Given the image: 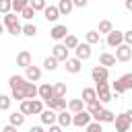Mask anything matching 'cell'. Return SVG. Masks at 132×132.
Returning <instances> with one entry per match:
<instances>
[{
  "instance_id": "cell-14",
  "label": "cell",
  "mask_w": 132,
  "mask_h": 132,
  "mask_svg": "<svg viewBox=\"0 0 132 132\" xmlns=\"http://www.w3.org/2000/svg\"><path fill=\"white\" fill-rule=\"evenodd\" d=\"M91 76H93V80L95 82H101V80H107V76H109V70L105 68V66H95L93 70H91Z\"/></svg>"
},
{
  "instance_id": "cell-20",
  "label": "cell",
  "mask_w": 132,
  "mask_h": 132,
  "mask_svg": "<svg viewBox=\"0 0 132 132\" xmlns=\"http://www.w3.org/2000/svg\"><path fill=\"white\" fill-rule=\"evenodd\" d=\"M58 124H60L62 128H68V126H72V113H70V111H66V109L58 111Z\"/></svg>"
},
{
  "instance_id": "cell-47",
  "label": "cell",
  "mask_w": 132,
  "mask_h": 132,
  "mask_svg": "<svg viewBox=\"0 0 132 132\" xmlns=\"http://www.w3.org/2000/svg\"><path fill=\"white\" fill-rule=\"evenodd\" d=\"M126 113H128V118H130V122H132V109H128Z\"/></svg>"
},
{
  "instance_id": "cell-15",
  "label": "cell",
  "mask_w": 132,
  "mask_h": 132,
  "mask_svg": "<svg viewBox=\"0 0 132 132\" xmlns=\"http://www.w3.org/2000/svg\"><path fill=\"white\" fill-rule=\"evenodd\" d=\"M50 35H52L54 41H60V39H64V37L68 35V27H66V25H54L52 31H50Z\"/></svg>"
},
{
  "instance_id": "cell-35",
  "label": "cell",
  "mask_w": 132,
  "mask_h": 132,
  "mask_svg": "<svg viewBox=\"0 0 132 132\" xmlns=\"http://www.w3.org/2000/svg\"><path fill=\"white\" fill-rule=\"evenodd\" d=\"M10 101H12V97H8V95H0V109H2V111L10 109Z\"/></svg>"
},
{
  "instance_id": "cell-8",
  "label": "cell",
  "mask_w": 132,
  "mask_h": 132,
  "mask_svg": "<svg viewBox=\"0 0 132 132\" xmlns=\"http://www.w3.org/2000/svg\"><path fill=\"white\" fill-rule=\"evenodd\" d=\"M122 43H124V31L113 29V31L107 33V45H109V47H118V45H122Z\"/></svg>"
},
{
  "instance_id": "cell-24",
  "label": "cell",
  "mask_w": 132,
  "mask_h": 132,
  "mask_svg": "<svg viewBox=\"0 0 132 132\" xmlns=\"http://www.w3.org/2000/svg\"><path fill=\"white\" fill-rule=\"evenodd\" d=\"M72 8H74L72 0H58V10H60V14H70Z\"/></svg>"
},
{
  "instance_id": "cell-42",
  "label": "cell",
  "mask_w": 132,
  "mask_h": 132,
  "mask_svg": "<svg viewBox=\"0 0 132 132\" xmlns=\"http://www.w3.org/2000/svg\"><path fill=\"white\" fill-rule=\"evenodd\" d=\"M72 4H74V8H85L89 4V0H72Z\"/></svg>"
},
{
  "instance_id": "cell-17",
  "label": "cell",
  "mask_w": 132,
  "mask_h": 132,
  "mask_svg": "<svg viewBox=\"0 0 132 132\" xmlns=\"http://www.w3.org/2000/svg\"><path fill=\"white\" fill-rule=\"evenodd\" d=\"M93 120H97V122H101V124H107V122H113V120H116V113L103 107L99 113H95V116H93Z\"/></svg>"
},
{
  "instance_id": "cell-28",
  "label": "cell",
  "mask_w": 132,
  "mask_h": 132,
  "mask_svg": "<svg viewBox=\"0 0 132 132\" xmlns=\"http://www.w3.org/2000/svg\"><path fill=\"white\" fill-rule=\"evenodd\" d=\"M21 111L25 116H33V99H23L21 101Z\"/></svg>"
},
{
  "instance_id": "cell-3",
  "label": "cell",
  "mask_w": 132,
  "mask_h": 132,
  "mask_svg": "<svg viewBox=\"0 0 132 132\" xmlns=\"http://www.w3.org/2000/svg\"><path fill=\"white\" fill-rule=\"evenodd\" d=\"M4 27L8 29V33L10 35H21L23 33V25L19 23V16H16V12H8V14H4Z\"/></svg>"
},
{
  "instance_id": "cell-22",
  "label": "cell",
  "mask_w": 132,
  "mask_h": 132,
  "mask_svg": "<svg viewBox=\"0 0 132 132\" xmlns=\"http://www.w3.org/2000/svg\"><path fill=\"white\" fill-rule=\"evenodd\" d=\"M99 64H101V66H105V68H109V66H116V56H113V54H107V52H103V54L99 56Z\"/></svg>"
},
{
  "instance_id": "cell-18",
  "label": "cell",
  "mask_w": 132,
  "mask_h": 132,
  "mask_svg": "<svg viewBox=\"0 0 132 132\" xmlns=\"http://www.w3.org/2000/svg\"><path fill=\"white\" fill-rule=\"evenodd\" d=\"M43 16H45V21H50V23H56V21L60 19V10H58V6H45V10H43Z\"/></svg>"
},
{
  "instance_id": "cell-44",
  "label": "cell",
  "mask_w": 132,
  "mask_h": 132,
  "mask_svg": "<svg viewBox=\"0 0 132 132\" xmlns=\"http://www.w3.org/2000/svg\"><path fill=\"white\" fill-rule=\"evenodd\" d=\"M2 132H16V126L8 124V126H4V128H2Z\"/></svg>"
},
{
  "instance_id": "cell-6",
  "label": "cell",
  "mask_w": 132,
  "mask_h": 132,
  "mask_svg": "<svg viewBox=\"0 0 132 132\" xmlns=\"http://www.w3.org/2000/svg\"><path fill=\"white\" fill-rule=\"evenodd\" d=\"M113 124H116V130H118V132H128L130 126H132V122H130V118H128L126 111H124V113H118L116 120H113Z\"/></svg>"
},
{
  "instance_id": "cell-19",
  "label": "cell",
  "mask_w": 132,
  "mask_h": 132,
  "mask_svg": "<svg viewBox=\"0 0 132 132\" xmlns=\"http://www.w3.org/2000/svg\"><path fill=\"white\" fill-rule=\"evenodd\" d=\"M52 97H54V85H50V82H43V85L39 87V99L47 101V99H52Z\"/></svg>"
},
{
  "instance_id": "cell-36",
  "label": "cell",
  "mask_w": 132,
  "mask_h": 132,
  "mask_svg": "<svg viewBox=\"0 0 132 132\" xmlns=\"http://www.w3.org/2000/svg\"><path fill=\"white\" fill-rule=\"evenodd\" d=\"M10 10H12V0H0V12L8 14Z\"/></svg>"
},
{
  "instance_id": "cell-1",
  "label": "cell",
  "mask_w": 132,
  "mask_h": 132,
  "mask_svg": "<svg viewBox=\"0 0 132 132\" xmlns=\"http://www.w3.org/2000/svg\"><path fill=\"white\" fill-rule=\"evenodd\" d=\"M8 85H10V97L16 99V101H23V99H35L39 95V87H35V82L27 80L25 76L21 74H12L8 78Z\"/></svg>"
},
{
  "instance_id": "cell-27",
  "label": "cell",
  "mask_w": 132,
  "mask_h": 132,
  "mask_svg": "<svg viewBox=\"0 0 132 132\" xmlns=\"http://www.w3.org/2000/svg\"><path fill=\"white\" fill-rule=\"evenodd\" d=\"M58 62H60L58 58H54V56H47V58L43 60V68L52 72V70H56V68H58Z\"/></svg>"
},
{
  "instance_id": "cell-16",
  "label": "cell",
  "mask_w": 132,
  "mask_h": 132,
  "mask_svg": "<svg viewBox=\"0 0 132 132\" xmlns=\"http://www.w3.org/2000/svg\"><path fill=\"white\" fill-rule=\"evenodd\" d=\"M64 64H66L64 68H66L70 74H76V72H80V68H82V60H78L76 56H74V58H68Z\"/></svg>"
},
{
  "instance_id": "cell-4",
  "label": "cell",
  "mask_w": 132,
  "mask_h": 132,
  "mask_svg": "<svg viewBox=\"0 0 132 132\" xmlns=\"http://www.w3.org/2000/svg\"><path fill=\"white\" fill-rule=\"evenodd\" d=\"M95 91H97V99H99L101 103H107V101H111V99H113V93L109 91V82H107V80L97 82Z\"/></svg>"
},
{
  "instance_id": "cell-38",
  "label": "cell",
  "mask_w": 132,
  "mask_h": 132,
  "mask_svg": "<svg viewBox=\"0 0 132 132\" xmlns=\"http://www.w3.org/2000/svg\"><path fill=\"white\" fill-rule=\"evenodd\" d=\"M29 6H33L35 12H37V10H45L47 4H45V0H29Z\"/></svg>"
},
{
  "instance_id": "cell-39",
  "label": "cell",
  "mask_w": 132,
  "mask_h": 132,
  "mask_svg": "<svg viewBox=\"0 0 132 132\" xmlns=\"http://www.w3.org/2000/svg\"><path fill=\"white\" fill-rule=\"evenodd\" d=\"M87 132H103V128H101V122L93 120V122L87 126Z\"/></svg>"
},
{
  "instance_id": "cell-43",
  "label": "cell",
  "mask_w": 132,
  "mask_h": 132,
  "mask_svg": "<svg viewBox=\"0 0 132 132\" xmlns=\"http://www.w3.org/2000/svg\"><path fill=\"white\" fill-rule=\"evenodd\" d=\"M50 132H64V128H62L60 124H52V126H50Z\"/></svg>"
},
{
  "instance_id": "cell-40",
  "label": "cell",
  "mask_w": 132,
  "mask_h": 132,
  "mask_svg": "<svg viewBox=\"0 0 132 132\" xmlns=\"http://www.w3.org/2000/svg\"><path fill=\"white\" fill-rule=\"evenodd\" d=\"M21 16H23V19H27V21H31V19L35 16V8H33V6H27V8L21 12Z\"/></svg>"
},
{
  "instance_id": "cell-2",
  "label": "cell",
  "mask_w": 132,
  "mask_h": 132,
  "mask_svg": "<svg viewBox=\"0 0 132 132\" xmlns=\"http://www.w3.org/2000/svg\"><path fill=\"white\" fill-rule=\"evenodd\" d=\"M111 89H113L116 95H122V93H126V91H132V72L122 74L116 82H111Z\"/></svg>"
},
{
  "instance_id": "cell-10",
  "label": "cell",
  "mask_w": 132,
  "mask_h": 132,
  "mask_svg": "<svg viewBox=\"0 0 132 132\" xmlns=\"http://www.w3.org/2000/svg\"><path fill=\"white\" fill-rule=\"evenodd\" d=\"M39 118H41V124H45V126H52V124H56L58 122V111H54V109H43L41 113H39Z\"/></svg>"
},
{
  "instance_id": "cell-26",
  "label": "cell",
  "mask_w": 132,
  "mask_h": 132,
  "mask_svg": "<svg viewBox=\"0 0 132 132\" xmlns=\"http://www.w3.org/2000/svg\"><path fill=\"white\" fill-rule=\"evenodd\" d=\"M103 109V103L99 101V99H95V101H91V103H87V111L91 113V116H95V113H99Z\"/></svg>"
},
{
  "instance_id": "cell-29",
  "label": "cell",
  "mask_w": 132,
  "mask_h": 132,
  "mask_svg": "<svg viewBox=\"0 0 132 132\" xmlns=\"http://www.w3.org/2000/svg\"><path fill=\"white\" fill-rule=\"evenodd\" d=\"M27 6H29V0H12V12L16 14H21Z\"/></svg>"
},
{
  "instance_id": "cell-46",
  "label": "cell",
  "mask_w": 132,
  "mask_h": 132,
  "mask_svg": "<svg viewBox=\"0 0 132 132\" xmlns=\"http://www.w3.org/2000/svg\"><path fill=\"white\" fill-rule=\"evenodd\" d=\"M29 132H43V128L41 126H33V128H29Z\"/></svg>"
},
{
  "instance_id": "cell-21",
  "label": "cell",
  "mask_w": 132,
  "mask_h": 132,
  "mask_svg": "<svg viewBox=\"0 0 132 132\" xmlns=\"http://www.w3.org/2000/svg\"><path fill=\"white\" fill-rule=\"evenodd\" d=\"M85 105H87V103L82 101V97H80V99H70V101H68V109H70L72 113H78V111L87 109Z\"/></svg>"
},
{
  "instance_id": "cell-7",
  "label": "cell",
  "mask_w": 132,
  "mask_h": 132,
  "mask_svg": "<svg viewBox=\"0 0 132 132\" xmlns=\"http://www.w3.org/2000/svg\"><path fill=\"white\" fill-rule=\"evenodd\" d=\"M130 58H132V45L122 43V45L116 47V60H118V62H128Z\"/></svg>"
},
{
  "instance_id": "cell-32",
  "label": "cell",
  "mask_w": 132,
  "mask_h": 132,
  "mask_svg": "<svg viewBox=\"0 0 132 132\" xmlns=\"http://www.w3.org/2000/svg\"><path fill=\"white\" fill-rule=\"evenodd\" d=\"M78 43H80V41H78V39H76L74 35H70V33H68V35L64 37V45H66L68 50H74V47H76Z\"/></svg>"
},
{
  "instance_id": "cell-41",
  "label": "cell",
  "mask_w": 132,
  "mask_h": 132,
  "mask_svg": "<svg viewBox=\"0 0 132 132\" xmlns=\"http://www.w3.org/2000/svg\"><path fill=\"white\" fill-rule=\"evenodd\" d=\"M124 43L132 45V29H130V31H124Z\"/></svg>"
},
{
  "instance_id": "cell-30",
  "label": "cell",
  "mask_w": 132,
  "mask_h": 132,
  "mask_svg": "<svg viewBox=\"0 0 132 132\" xmlns=\"http://www.w3.org/2000/svg\"><path fill=\"white\" fill-rule=\"evenodd\" d=\"M23 35H27V37L37 35V25H35V23H27V25H23Z\"/></svg>"
},
{
  "instance_id": "cell-11",
  "label": "cell",
  "mask_w": 132,
  "mask_h": 132,
  "mask_svg": "<svg viewBox=\"0 0 132 132\" xmlns=\"http://www.w3.org/2000/svg\"><path fill=\"white\" fill-rule=\"evenodd\" d=\"M52 56L58 58L60 62H66V60H68V47H66L64 43H56V45L52 47Z\"/></svg>"
},
{
  "instance_id": "cell-34",
  "label": "cell",
  "mask_w": 132,
  "mask_h": 132,
  "mask_svg": "<svg viewBox=\"0 0 132 132\" xmlns=\"http://www.w3.org/2000/svg\"><path fill=\"white\" fill-rule=\"evenodd\" d=\"M66 95V85L64 82H56L54 85V97H64Z\"/></svg>"
},
{
  "instance_id": "cell-5",
  "label": "cell",
  "mask_w": 132,
  "mask_h": 132,
  "mask_svg": "<svg viewBox=\"0 0 132 132\" xmlns=\"http://www.w3.org/2000/svg\"><path fill=\"white\" fill-rule=\"evenodd\" d=\"M91 122H93V116L87 109H82L78 113H72V126H76V128H87Z\"/></svg>"
},
{
  "instance_id": "cell-9",
  "label": "cell",
  "mask_w": 132,
  "mask_h": 132,
  "mask_svg": "<svg viewBox=\"0 0 132 132\" xmlns=\"http://www.w3.org/2000/svg\"><path fill=\"white\" fill-rule=\"evenodd\" d=\"M33 64V56H31V52H27V50H21L19 54H16V66H21V68H27V66H31Z\"/></svg>"
},
{
  "instance_id": "cell-33",
  "label": "cell",
  "mask_w": 132,
  "mask_h": 132,
  "mask_svg": "<svg viewBox=\"0 0 132 132\" xmlns=\"http://www.w3.org/2000/svg\"><path fill=\"white\" fill-rule=\"evenodd\" d=\"M97 31H99V33H109V31H113V25H111V21H107V19H105V21H101Z\"/></svg>"
},
{
  "instance_id": "cell-13",
  "label": "cell",
  "mask_w": 132,
  "mask_h": 132,
  "mask_svg": "<svg viewBox=\"0 0 132 132\" xmlns=\"http://www.w3.org/2000/svg\"><path fill=\"white\" fill-rule=\"evenodd\" d=\"M25 78H27V80H31V82H37V80L41 78V68H39V66H35V64L27 66V68H25Z\"/></svg>"
},
{
  "instance_id": "cell-45",
  "label": "cell",
  "mask_w": 132,
  "mask_h": 132,
  "mask_svg": "<svg viewBox=\"0 0 132 132\" xmlns=\"http://www.w3.org/2000/svg\"><path fill=\"white\" fill-rule=\"evenodd\" d=\"M124 6H126L128 12H132V0H124Z\"/></svg>"
},
{
  "instance_id": "cell-23",
  "label": "cell",
  "mask_w": 132,
  "mask_h": 132,
  "mask_svg": "<svg viewBox=\"0 0 132 132\" xmlns=\"http://www.w3.org/2000/svg\"><path fill=\"white\" fill-rule=\"evenodd\" d=\"M8 122H10L12 126H16V128H19V126H23V124H25V113L19 109V111H14V113H10V116H8Z\"/></svg>"
},
{
  "instance_id": "cell-31",
  "label": "cell",
  "mask_w": 132,
  "mask_h": 132,
  "mask_svg": "<svg viewBox=\"0 0 132 132\" xmlns=\"http://www.w3.org/2000/svg\"><path fill=\"white\" fill-rule=\"evenodd\" d=\"M99 35H101V33L95 31V29H93V31H87V35H85V37H87V43H91V45L99 43Z\"/></svg>"
},
{
  "instance_id": "cell-12",
  "label": "cell",
  "mask_w": 132,
  "mask_h": 132,
  "mask_svg": "<svg viewBox=\"0 0 132 132\" xmlns=\"http://www.w3.org/2000/svg\"><path fill=\"white\" fill-rule=\"evenodd\" d=\"M74 52H76V58H78V60H89L91 54H93V52H91V43H87V41H85V43H78V45L74 47Z\"/></svg>"
},
{
  "instance_id": "cell-48",
  "label": "cell",
  "mask_w": 132,
  "mask_h": 132,
  "mask_svg": "<svg viewBox=\"0 0 132 132\" xmlns=\"http://www.w3.org/2000/svg\"><path fill=\"white\" fill-rule=\"evenodd\" d=\"M4 29H6V27H4V25H2V23H0V35H2V33H4Z\"/></svg>"
},
{
  "instance_id": "cell-37",
  "label": "cell",
  "mask_w": 132,
  "mask_h": 132,
  "mask_svg": "<svg viewBox=\"0 0 132 132\" xmlns=\"http://www.w3.org/2000/svg\"><path fill=\"white\" fill-rule=\"evenodd\" d=\"M43 111V99H33V116H39Z\"/></svg>"
},
{
  "instance_id": "cell-25",
  "label": "cell",
  "mask_w": 132,
  "mask_h": 132,
  "mask_svg": "<svg viewBox=\"0 0 132 132\" xmlns=\"http://www.w3.org/2000/svg\"><path fill=\"white\" fill-rule=\"evenodd\" d=\"M95 99H97V91H95V89H91V87L82 89V101H85V103H91V101H95Z\"/></svg>"
}]
</instances>
